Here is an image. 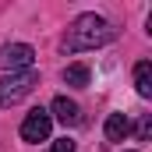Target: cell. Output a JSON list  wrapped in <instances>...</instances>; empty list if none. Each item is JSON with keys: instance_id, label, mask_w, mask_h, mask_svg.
<instances>
[{"instance_id": "6da1fadb", "label": "cell", "mask_w": 152, "mask_h": 152, "mask_svg": "<svg viewBox=\"0 0 152 152\" xmlns=\"http://www.w3.org/2000/svg\"><path fill=\"white\" fill-rule=\"evenodd\" d=\"M117 28L106 21V18H99V14H81L75 18L71 25H67V36H64V53H81V50H96V46H106V42H113Z\"/></svg>"}, {"instance_id": "7a4b0ae2", "label": "cell", "mask_w": 152, "mask_h": 152, "mask_svg": "<svg viewBox=\"0 0 152 152\" xmlns=\"http://www.w3.org/2000/svg\"><path fill=\"white\" fill-rule=\"evenodd\" d=\"M39 85V75L28 67V71H14V75L0 78V106H18L25 96H32Z\"/></svg>"}, {"instance_id": "3957f363", "label": "cell", "mask_w": 152, "mask_h": 152, "mask_svg": "<svg viewBox=\"0 0 152 152\" xmlns=\"http://www.w3.org/2000/svg\"><path fill=\"white\" fill-rule=\"evenodd\" d=\"M36 60V50L28 42H11V46H0V71H28Z\"/></svg>"}, {"instance_id": "277c9868", "label": "cell", "mask_w": 152, "mask_h": 152, "mask_svg": "<svg viewBox=\"0 0 152 152\" xmlns=\"http://www.w3.org/2000/svg\"><path fill=\"white\" fill-rule=\"evenodd\" d=\"M50 127H53V117L46 113V110H32V113L21 120V138L28 145H39V142L50 138Z\"/></svg>"}, {"instance_id": "5b68a950", "label": "cell", "mask_w": 152, "mask_h": 152, "mask_svg": "<svg viewBox=\"0 0 152 152\" xmlns=\"http://www.w3.org/2000/svg\"><path fill=\"white\" fill-rule=\"evenodd\" d=\"M50 110H53L50 117H57L64 127H78V124H81V106H78L75 99H67V96H57Z\"/></svg>"}, {"instance_id": "8992f818", "label": "cell", "mask_w": 152, "mask_h": 152, "mask_svg": "<svg viewBox=\"0 0 152 152\" xmlns=\"http://www.w3.org/2000/svg\"><path fill=\"white\" fill-rule=\"evenodd\" d=\"M134 88H138L142 99L152 96V64L149 60H138V64H134Z\"/></svg>"}, {"instance_id": "52a82bcc", "label": "cell", "mask_w": 152, "mask_h": 152, "mask_svg": "<svg viewBox=\"0 0 152 152\" xmlns=\"http://www.w3.org/2000/svg\"><path fill=\"white\" fill-rule=\"evenodd\" d=\"M127 131H131V124H127L124 113H110L106 117V138H110V142H124Z\"/></svg>"}, {"instance_id": "ba28073f", "label": "cell", "mask_w": 152, "mask_h": 152, "mask_svg": "<svg viewBox=\"0 0 152 152\" xmlns=\"http://www.w3.org/2000/svg\"><path fill=\"white\" fill-rule=\"evenodd\" d=\"M64 81H67L71 88H85V85H88V67H85V64H71V67L64 71Z\"/></svg>"}, {"instance_id": "9c48e42d", "label": "cell", "mask_w": 152, "mask_h": 152, "mask_svg": "<svg viewBox=\"0 0 152 152\" xmlns=\"http://www.w3.org/2000/svg\"><path fill=\"white\" fill-rule=\"evenodd\" d=\"M149 134H152V117H142V120H138V138L149 142Z\"/></svg>"}, {"instance_id": "30bf717a", "label": "cell", "mask_w": 152, "mask_h": 152, "mask_svg": "<svg viewBox=\"0 0 152 152\" xmlns=\"http://www.w3.org/2000/svg\"><path fill=\"white\" fill-rule=\"evenodd\" d=\"M50 152H75V142H71V138H60V142L50 145Z\"/></svg>"}]
</instances>
